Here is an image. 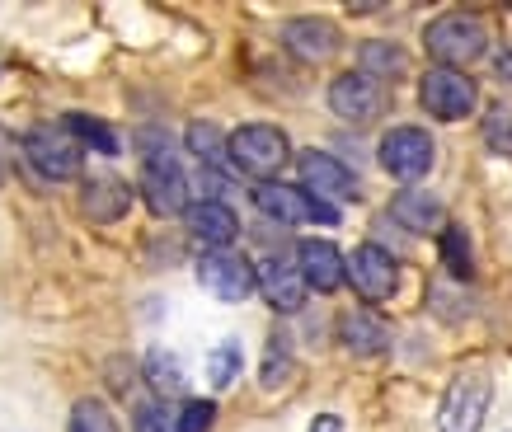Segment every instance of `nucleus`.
I'll return each instance as SVG.
<instances>
[{
  "label": "nucleus",
  "instance_id": "9",
  "mask_svg": "<svg viewBox=\"0 0 512 432\" xmlns=\"http://www.w3.org/2000/svg\"><path fill=\"white\" fill-rule=\"evenodd\" d=\"M381 170L404 179V184H419L423 174L433 170V137L423 127H395L381 141Z\"/></svg>",
  "mask_w": 512,
  "mask_h": 432
},
{
  "label": "nucleus",
  "instance_id": "24",
  "mask_svg": "<svg viewBox=\"0 0 512 432\" xmlns=\"http://www.w3.org/2000/svg\"><path fill=\"white\" fill-rule=\"evenodd\" d=\"M146 381H151L156 395H179L184 390V371H179V362L170 353H151L146 357Z\"/></svg>",
  "mask_w": 512,
  "mask_h": 432
},
{
  "label": "nucleus",
  "instance_id": "28",
  "mask_svg": "<svg viewBox=\"0 0 512 432\" xmlns=\"http://www.w3.org/2000/svg\"><path fill=\"white\" fill-rule=\"evenodd\" d=\"M484 141H489L494 151L512 155V108H494V113L484 118Z\"/></svg>",
  "mask_w": 512,
  "mask_h": 432
},
{
  "label": "nucleus",
  "instance_id": "15",
  "mask_svg": "<svg viewBox=\"0 0 512 432\" xmlns=\"http://www.w3.org/2000/svg\"><path fill=\"white\" fill-rule=\"evenodd\" d=\"M390 216L400 221L404 231L414 235H442V226H447V212H442V202L433 198V193H423V188H404V193H395V202H390Z\"/></svg>",
  "mask_w": 512,
  "mask_h": 432
},
{
  "label": "nucleus",
  "instance_id": "16",
  "mask_svg": "<svg viewBox=\"0 0 512 432\" xmlns=\"http://www.w3.org/2000/svg\"><path fill=\"white\" fill-rule=\"evenodd\" d=\"M188 231L198 235L207 249H231L240 235V216L226 202H193L188 207Z\"/></svg>",
  "mask_w": 512,
  "mask_h": 432
},
{
  "label": "nucleus",
  "instance_id": "29",
  "mask_svg": "<svg viewBox=\"0 0 512 432\" xmlns=\"http://www.w3.org/2000/svg\"><path fill=\"white\" fill-rule=\"evenodd\" d=\"M287 371H292V357H287L282 343H273L264 353V390H278L282 381H287Z\"/></svg>",
  "mask_w": 512,
  "mask_h": 432
},
{
  "label": "nucleus",
  "instance_id": "10",
  "mask_svg": "<svg viewBox=\"0 0 512 432\" xmlns=\"http://www.w3.org/2000/svg\"><path fill=\"white\" fill-rule=\"evenodd\" d=\"M198 282L217 301H245L254 296V263L235 249H207L198 259Z\"/></svg>",
  "mask_w": 512,
  "mask_h": 432
},
{
  "label": "nucleus",
  "instance_id": "30",
  "mask_svg": "<svg viewBox=\"0 0 512 432\" xmlns=\"http://www.w3.org/2000/svg\"><path fill=\"white\" fill-rule=\"evenodd\" d=\"M137 432H174V418L165 404H146L137 414Z\"/></svg>",
  "mask_w": 512,
  "mask_h": 432
},
{
  "label": "nucleus",
  "instance_id": "25",
  "mask_svg": "<svg viewBox=\"0 0 512 432\" xmlns=\"http://www.w3.org/2000/svg\"><path fill=\"white\" fill-rule=\"evenodd\" d=\"M188 151L207 160V165H217L221 155H226V132L217 123H193L188 127Z\"/></svg>",
  "mask_w": 512,
  "mask_h": 432
},
{
  "label": "nucleus",
  "instance_id": "8",
  "mask_svg": "<svg viewBox=\"0 0 512 432\" xmlns=\"http://www.w3.org/2000/svg\"><path fill=\"white\" fill-rule=\"evenodd\" d=\"M343 278L353 282V292L362 301H390L395 296V282H400V268L381 245H357L348 259H343Z\"/></svg>",
  "mask_w": 512,
  "mask_h": 432
},
{
  "label": "nucleus",
  "instance_id": "2",
  "mask_svg": "<svg viewBox=\"0 0 512 432\" xmlns=\"http://www.w3.org/2000/svg\"><path fill=\"white\" fill-rule=\"evenodd\" d=\"M423 43H428V52H433L447 71H456V66H470V62H480L484 57L489 29H484L475 15H442V19L428 24Z\"/></svg>",
  "mask_w": 512,
  "mask_h": 432
},
{
  "label": "nucleus",
  "instance_id": "12",
  "mask_svg": "<svg viewBox=\"0 0 512 432\" xmlns=\"http://www.w3.org/2000/svg\"><path fill=\"white\" fill-rule=\"evenodd\" d=\"M329 108L339 113L343 123H357V127L376 123L381 108H386V90L376 80H367L362 71H348V76H339L329 85Z\"/></svg>",
  "mask_w": 512,
  "mask_h": 432
},
{
  "label": "nucleus",
  "instance_id": "18",
  "mask_svg": "<svg viewBox=\"0 0 512 432\" xmlns=\"http://www.w3.org/2000/svg\"><path fill=\"white\" fill-rule=\"evenodd\" d=\"M339 334H343V348L357 357H376L390 348V324L372 310H348L339 320Z\"/></svg>",
  "mask_w": 512,
  "mask_h": 432
},
{
  "label": "nucleus",
  "instance_id": "27",
  "mask_svg": "<svg viewBox=\"0 0 512 432\" xmlns=\"http://www.w3.org/2000/svg\"><path fill=\"white\" fill-rule=\"evenodd\" d=\"M212 423H217V404L212 400H188L174 414V432H207Z\"/></svg>",
  "mask_w": 512,
  "mask_h": 432
},
{
  "label": "nucleus",
  "instance_id": "3",
  "mask_svg": "<svg viewBox=\"0 0 512 432\" xmlns=\"http://www.w3.org/2000/svg\"><path fill=\"white\" fill-rule=\"evenodd\" d=\"M484 414H489V376L480 367L456 371V381L442 395V409H437V428L442 432H480Z\"/></svg>",
  "mask_w": 512,
  "mask_h": 432
},
{
  "label": "nucleus",
  "instance_id": "13",
  "mask_svg": "<svg viewBox=\"0 0 512 432\" xmlns=\"http://www.w3.org/2000/svg\"><path fill=\"white\" fill-rule=\"evenodd\" d=\"M254 287L264 292V301L282 315H292V310L306 306V282L296 273V259H264V268H254Z\"/></svg>",
  "mask_w": 512,
  "mask_h": 432
},
{
  "label": "nucleus",
  "instance_id": "26",
  "mask_svg": "<svg viewBox=\"0 0 512 432\" xmlns=\"http://www.w3.org/2000/svg\"><path fill=\"white\" fill-rule=\"evenodd\" d=\"M235 371H240V343H221V348H212V357H207V381L217 390H226L235 381Z\"/></svg>",
  "mask_w": 512,
  "mask_h": 432
},
{
  "label": "nucleus",
  "instance_id": "17",
  "mask_svg": "<svg viewBox=\"0 0 512 432\" xmlns=\"http://www.w3.org/2000/svg\"><path fill=\"white\" fill-rule=\"evenodd\" d=\"M282 43L292 47L301 62H325V57L339 52V29L325 24V19H292L282 29Z\"/></svg>",
  "mask_w": 512,
  "mask_h": 432
},
{
  "label": "nucleus",
  "instance_id": "4",
  "mask_svg": "<svg viewBox=\"0 0 512 432\" xmlns=\"http://www.w3.org/2000/svg\"><path fill=\"white\" fill-rule=\"evenodd\" d=\"M254 207L282 226H339V207H329V202L311 198L306 188L296 184H259L254 188Z\"/></svg>",
  "mask_w": 512,
  "mask_h": 432
},
{
  "label": "nucleus",
  "instance_id": "23",
  "mask_svg": "<svg viewBox=\"0 0 512 432\" xmlns=\"http://www.w3.org/2000/svg\"><path fill=\"white\" fill-rule=\"evenodd\" d=\"M66 432H118V418L104 400H80L71 409V428Z\"/></svg>",
  "mask_w": 512,
  "mask_h": 432
},
{
  "label": "nucleus",
  "instance_id": "6",
  "mask_svg": "<svg viewBox=\"0 0 512 432\" xmlns=\"http://www.w3.org/2000/svg\"><path fill=\"white\" fill-rule=\"evenodd\" d=\"M419 99L423 108L433 113V118H442V123H461V118H470L475 113V104H480V90H475V80L461 76V71H428L419 85Z\"/></svg>",
  "mask_w": 512,
  "mask_h": 432
},
{
  "label": "nucleus",
  "instance_id": "21",
  "mask_svg": "<svg viewBox=\"0 0 512 432\" xmlns=\"http://www.w3.org/2000/svg\"><path fill=\"white\" fill-rule=\"evenodd\" d=\"M62 127L71 132V141H76L80 151H85V146H94L99 155H118V151H123L118 132H113V127H104L99 118H80V113H76V118H66Z\"/></svg>",
  "mask_w": 512,
  "mask_h": 432
},
{
  "label": "nucleus",
  "instance_id": "7",
  "mask_svg": "<svg viewBox=\"0 0 512 432\" xmlns=\"http://www.w3.org/2000/svg\"><path fill=\"white\" fill-rule=\"evenodd\" d=\"M24 155L43 179H76L80 165H85V151L71 141L66 127H33L24 137Z\"/></svg>",
  "mask_w": 512,
  "mask_h": 432
},
{
  "label": "nucleus",
  "instance_id": "19",
  "mask_svg": "<svg viewBox=\"0 0 512 432\" xmlns=\"http://www.w3.org/2000/svg\"><path fill=\"white\" fill-rule=\"evenodd\" d=\"M80 207H85L94 221H118V216L132 207V188H127L123 179H94V184L85 188Z\"/></svg>",
  "mask_w": 512,
  "mask_h": 432
},
{
  "label": "nucleus",
  "instance_id": "20",
  "mask_svg": "<svg viewBox=\"0 0 512 432\" xmlns=\"http://www.w3.org/2000/svg\"><path fill=\"white\" fill-rule=\"evenodd\" d=\"M357 62H362V76L376 80V85H381V76H404L409 71V57L395 43H362Z\"/></svg>",
  "mask_w": 512,
  "mask_h": 432
},
{
  "label": "nucleus",
  "instance_id": "14",
  "mask_svg": "<svg viewBox=\"0 0 512 432\" xmlns=\"http://www.w3.org/2000/svg\"><path fill=\"white\" fill-rule=\"evenodd\" d=\"M296 273H301V282L315 287V292H334L343 282L339 245H329V240H301V249H296Z\"/></svg>",
  "mask_w": 512,
  "mask_h": 432
},
{
  "label": "nucleus",
  "instance_id": "11",
  "mask_svg": "<svg viewBox=\"0 0 512 432\" xmlns=\"http://www.w3.org/2000/svg\"><path fill=\"white\" fill-rule=\"evenodd\" d=\"M301 188L311 193V198L329 202V207H339V202L357 198L362 188H357V174L343 165V160H334V155L325 151H306L301 155Z\"/></svg>",
  "mask_w": 512,
  "mask_h": 432
},
{
  "label": "nucleus",
  "instance_id": "31",
  "mask_svg": "<svg viewBox=\"0 0 512 432\" xmlns=\"http://www.w3.org/2000/svg\"><path fill=\"white\" fill-rule=\"evenodd\" d=\"M498 76H503V80H512V57H508V52L498 57Z\"/></svg>",
  "mask_w": 512,
  "mask_h": 432
},
{
  "label": "nucleus",
  "instance_id": "5",
  "mask_svg": "<svg viewBox=\"0 0 512 432\" xmlns=\"http://www.w3.org/2000/svg\"><path fill=\"white\" fill-rule=\"evenodd\" d=\"M141 193H146V202H151V212L179 216V212H188V193H193V184H188L184 165H179L170 151H151L146 155V170H141Z\"/></svg>",
  "mask_w": 512,
  "mask_h": 432
},
{
  "label": "nucleus",
  "instance_id": "1",
  "mask_svg": "<svg viewBox=\"0 0 512 432\" xmlns=\"http://www.w3.org/2000/svg\"><path fill=\"white\" fill-rule=\"evenodd\" d=\"M226 155H231L235 170L249 174V179H273L292 160V141L273 123H245L226 137Z\"/></svg>",
  "mask_w": 512,
  "mask_h": 432
},
{
  "label": "nucleus",
  "instance_id": "22",
  "mask_svg": "<svg viewBox=\"0 0 512 432\" xmlns=\"http://www.w3.org/2000/svg\"><path fill=\"white\" fill-rule=\"evenodd\" d=\"M442 259L456 278H470L475 273V254H470V235L461 226H442Z\"/></svg>",
  "mask_w": 512,
  "mask_h": 432
}]
</instances>
